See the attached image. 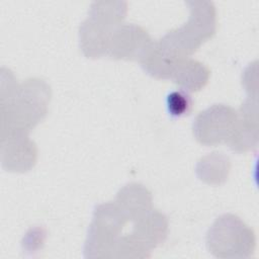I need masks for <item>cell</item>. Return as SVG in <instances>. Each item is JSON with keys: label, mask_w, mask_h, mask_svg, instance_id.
Here are the masks:
<instances>
[{"label": "cell", "mask_w": 259, "mask_h": 259, "mask_svg": "<svg viewBox=\"0 0 259 259\" xmlns=\"http://www.w3.org/2000/svg\"><path fill=\"white\" fill-rule=\"evenodd\" d=\"M51 88L41 79L29 78L17 83L11 71L1 69V134L29 133L47 115Z\"/></svg>", "instance_id": "cell-1"}, {"label": "cell", "mask_w": 259, "mask_h": 259, "mask_svg": "<svg viewBox=\"0 0 259 259\" xmlns=\"http://www.w3.org/2000/svg\"><path fill=\"white\" fill-rule=\"evenodd\" d=\"M186 4L188 21L156 41L158 50L173 61L189 58L217 31V11L211 1H187Z\"/></svg>", "instance_id": "cell-2"}, {"label": "cell", "mask_w": 259, "mask_h": 259, "mask_svg": "<svg viewBox=\"0 0 259 259\" xmlns=\"http://www.w3.org/2000/svg\"><path fill=\"white\" fill-rule=\"evenodd\" d=\"M127 11L126 2H93L88 17L79 28L80 48L87 58L106 56L111 34L122 24Z\"/></svg>", "instance_id": "cell-3"}, {"label": "cell", "mask_w": 259, "mask_h": 259, "mask_svg": "<svg viewBox=\"0 0 259 259\" xmlns=\"http://www.w3.org/2000/svg\"><path fill=\"white\" fill-rule=\"evenodd\" d=\"M256 238L253 230L239 217H219L206 234V247L217 258H248L253 255Z\"/></svg>", "instance_id": "cell-4"}, {"label": "cell", "mask_w": 259, "mask_h": 259, "mask_svg": "<svg viewBox=\"0 0 259 259\" xmlns=\"http://www.w3.org/2000/svg\"><path fill=\"white\" fill-rule=\"evenodd\" d=\"M132 219L114 202L97 205L84 245L86 258H113L124 226Z\"/></svg>", "instance_id": "cell-5"}, {"label": "cell", "mask_w": 259, "mask_h": 259, "mask_svg": "<svg viewBox=\"0 0 259 259\" xmlns=\"http://www.w3.org/2000/svg\"><path fill=\"white\" fill-rule=\"evenodd\" d=\"M168 220L152 208L133 220L130 233L123 234L115 247L113 258H147L167 238Z\"/></svg>", "instance_id": "cell-6"}, {"label": "cell", "mask_w": 259, "mask_h": 259, "mask_svg": "<svg viewBox=\"0 0 259 259\" xmlns=\"http://www.w3.org/2000/svg\"><path fill=\"white\" fill-rule=\"evenodd\" d=\"M238 112L229 105L213 104L198 113L192 125L197 142L204 146L227 143L235 127Z\"/></svg>", "instance_id": "cell-7"}, {"label": "cell", "mask_w": 259, "mask_h": 259, "mask_svg": "<svg viewBox=\"0 0 259 259\" xmlns=\"http://www.w3.org/2000/svg\"><path fill=\"white\" fill-rule=\"evenodd\" d=\"M153 44L154 40L143 27L122 23L111 34L106 56L114 60L141 62Z\"/></svg>", "instance_id": "cell-8"}, {"label": "cell", "mask_w": 259, "mask_h": 259, "mask_svg": "<svg viewBox=\"0 0 259 259\" xmlns=\"http://www.w3.org/2000/svg\"><path fill=\"white\" fill-rule=\"evenodd\" d=\"M37 149L28 133L12 131L1 134V164L9 172H27L36 163Z\"/></svg>", "instance_id": "cell-9"}, {"label": "cell", "mask_w": 259, "mask_h": 259, "mask_svg": "<svg viewBox=\"0 0 259 259\" xmlns=\"http://www.w3.org/2000/svg\"><path fill=\"white\" fill-rule=\"evenodd\" d=\"M257 103L249 98L238 111L235 127L226 144L237 153H245L257 146Z\"/></svg>", "instance_id": "cell-10"}, {"label": "cell", "mask_w": 259, "mask_h": 259, "mask_svg": "<svg viewBox=\"0 0 259 259\" xmlns=\"http://www.w3.org/2000/svg\"><path fill=\"white\" fill-rule=\"evenodd\" d=\"M209 75L210 72L204 64L185 58L176 61L169 80L186 92H196L206 85Z\"/></svg>", "instance_id": "cell-11"}, {"label": "cell", "mask_w": 259, "mask_h": 259, "mask_svg": "<svg viewBox=\"0 0 259 259\" xmlns=\"http://www.w3.org/2000/svg\"><path fill=\"white\" fill-rule=\"evenodd\" d=\"M152 194L142 184L130 183L116 194L115 203L132 219L135 220L153 208Z\"/></svg>", "instance_id": "cell-12"}, {"label": "cell", "mask_w": 259, "mask_h": 259, "mask_svg": "<svg viewBox=\"0 0 259 259\" xmlns=\"http://www.w3.org/2000/svg\"><path fill=\"white\" fill-rule=\"evenodd\" d=\"M230 161L222 153H211L197 164L196 173L200 180L208 184H221L228 178Z\"/></svg>", "instance_id": "cell-13"}, {"label": "cell", "mask_w": 259, "mask_h": 259, "mask_svg": "<svg viewBox=\"0 0 259 259\" xmlns=\"http://www.w3.org/2000/svg\"><path fill=\"white\" fill-rule=\"evenodd\" d=\"M192 100L188 92L180 89L172 91L167 96V109L171 116L179 117L188 112L191 109Z\"/></svg>", "instance_id": "cell-14"}]
</instances>
